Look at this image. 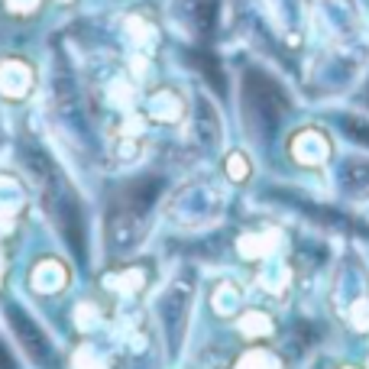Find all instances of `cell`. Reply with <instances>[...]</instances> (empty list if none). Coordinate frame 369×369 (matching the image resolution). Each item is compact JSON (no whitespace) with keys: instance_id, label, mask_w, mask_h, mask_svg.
<instances>
[{"instance_id":"cell-1","label":"cell","mask_w":369,"mask_h":369,"mask_svg":"<svg viewBox=\"0 0 369 369\" xmlns=\"http://www.w3.org/2000/svg\"><path fill=\"white\" fill-rule=\"evenodd\" d=\"M7 314H10V324H14V328L20 330V340L26 343V350L36 356V363H39V366H49V363H52V360H49V340H46V337L39 334V328H36L33 320L23 318L20 308H16V305H10Z\"/></svg>"}]
</instances>
